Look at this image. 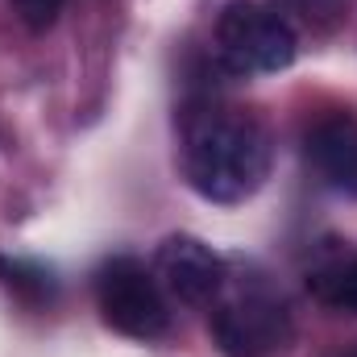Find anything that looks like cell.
Returning <instances> with one entry per match:
<instances>
[{
    "label": "cell",
    "mask_w": 357,
    "mask_h": 357,
    "mask_svg": "<svg viewBox=\"0 0 357 357\" xmlns=\"http://www.w3.org/2000/svg\"><path fill=\"white\" fill-rule=\"evenodd\" d=\"M270 129L245 108L199 104L178 125V167L208 204H245L270 175Z\"/></svg>",
    "instance_id": "1"
},
{
    "label": "cell",
    "mask_w": 357,
    "mask_h": 357,
    "mask_svg": "<svg viewBox=\"0 0 357 357\" xmlns=\"http://www.w3.org/2000/svg\"><path fill=\"white\" fill-rule=\"evenodd\" d=\"M212 312V337L225 357H274L295 341V316L287 299L258 274L225 278Z\"/></svg>",
    "instance_id": "2"
},
{
    "label": "cell",
    "mask_w": 357,
    "mask_h": 357,
    "mask_svg": "<svg viewBox=\"0 0 357 357\" xmlns=\"http://www.w3.org/2000/svg\"><path fill=\"white\" fill-rule=\"evenodd\" d=\"M212 46L225 71L233 75H274L295 63L299 38L278 17L274 4L258 0H229L216 17Z\"/></svg>",
    "instance_id": "3"
},
{
    "label": "cell",
    "mask_w": 357,
    "mask_h": 357,
    "mask_svg": "<svg viewBox=\"0 0 357 357\" xmlns=\"http://www.w3.org/2000/svg\"><path fill=\"white\" fill-rule=\"evenodd\" d=\"M96 307L104 324L129 341H162L171 333L167 291L158 287L154 270L129 254L108 258L96 270Z\"/></svg>",
    "instance_id": "4"
},
{
    "label": "cell",
    "mask_w": 357,
    "mask_h": 357,
    "mask_svg": "<svg viewBox=\"0 0 357 357\" xmlns=\"http://www.w3.org/2000/svg\"><path fill=\"white\" fill-rule=\"evenodd\" d=\"M154 278L183 307H212L220 287H225V278H229V266L199 237L175 233L154 254Z\"/></svg>",
    "instance_id": "5"
},
{
    "label": "cell",
    "mask_w": 357,
    "mask_h": 357,
    "mask_svg": "<svg viewBox=\"0 0 357 357\" xmlns=\"http://www.w3.org/2000/svg\"><path fill=\"white\" fill-rule=\"evenodd\" d=\"M303 154L316 178L341 195L357 199V116L354 112H328L320 116L307 137H303Z\"/></svg>",
    "instance_id": "6"
},
{
    "label": "cell",
    "mask_w": 357,
    "mask_h": 357,
    "mask_svg": "<svg viewBox=\"0 0 357 357\" xmlns=\"http://www.w3.org/2000/svg\"><path fill=\"white\" fill-rule=\"evenodd\" d=\"M274 8L291 29H307L316 38H333L349 21V0H274Z\"/></svg>",
    "instance_id": "7"
},
{
    "label": "cell",
    "mask_w": 357,
    "mask_h": 357,
    "mask_svg": "<svg viewBox=\"0 0 357 357\" xmlns=\"http://www.w3.org/2000/svg\"><path fill=\"white\" fill-rule=\"evenodd\" d=\"M0 287H8L25 303H50L54 299V274L25 258H0Z\"/></svg>",
    "instance_id": "8"
},
{
    "label": "cell",
    "mask_w": 357,
    "mask_h": 357,
    "mask_svg": "<svg viewBox=\"0 0 357 357\" xmlns=\"http://www.w3.org/2000/svg\"><path fill=\"white\" fill-rule=\"evenodd\" d=\"M312 287H316V295L324 303L357 312V258H345V262H333V266L316 270L312 274Z\"/></svg>",
    "instance_id": "9"
},
{
    "label": "cell",
    "mask_w": 357,
    "mask_h": 357,
    "mask_svg": "<svg viewBox=\"0 0 357 357\" xmlns=\"http://www.w3.org/2000/svg\"><path fill=\"white\" fill-rule=\"evenodd\" d=\"M8 4H13V17H17L25 29L46 33V29L59 21V13H63L67 0H8Z\"/></svg>",
    "instance_id": "10"
},
{
    "label": "cell",
    "mask_w": 357,
    "mask_h": 357,
    "mask_svg": "<svg viewBox=\"0 0 357 357\" xmlns=\"http://www.w3.org/2000/svg\"><path fill=\"white\" fill-rule=\"evenodd\" d=\"M354 357H357V354H354Z\"/></svg>",
    "instance_id": "11"
}]
</instances>
